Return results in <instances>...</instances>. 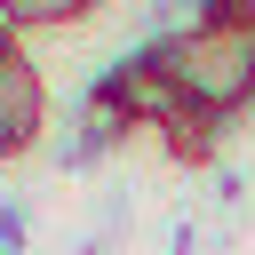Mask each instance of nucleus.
I'll return each mask as SVG.
<instances>
[{"label": "nucleus", "mask_w": 255, "mask_h": 255, "mask_svg": "<svg viewBox=\"0 0 255 255\" xmlns=\"http://www.w3.org/2000/svg\"><path fill=\"white\" fill-rule=\"evenodd\" d=\"M159 64L175 80V96L207 120H239L255 104V32L247 24H215V16H191L175 32H159Z\"/></svg>", "instance_id": "1"}, {"label": "nucleus", "mask_w": 255, "mask_h": 255, "mask_svg": "<svg viewBox=\"0 0 255 255\" xmlns=\"http://www.w3.org/2000/svg\"><path fill=\"white\" fill-rule=\"evenodd\" d=\"M48 135V80L24 48H0V159H24Z\"/></svg>", "instance_id": "2"}, {"label": "nucleus", "mask_w": 255, "mask_h": 255, "mask_svg": "<svg viewBox=\"0 0 255 255\" xmlns=\"http://www.w3.org/2000/svg\"><path fill=\"white\" fill-rule=\"evenodd\" d=\"M96 0H0V24L8 32H64V24H80Z\"/></svg>", "instance_id": "3"}, {"label": "nucleus", "mask_w": 255, "mask_h": 255, "mask_svg": "<svg viewBox=\"0 0 255 255\" xmlns=\"http://www.w3.org/2000/svg\"><path fill=\"white\" fill-rule=\"evenodd\" d=\"M0 48H16V32H8V24H0Z\"/></svg>", "instance_id": "4"}]
</instances>
